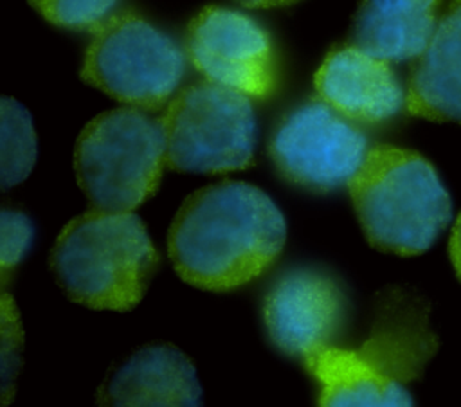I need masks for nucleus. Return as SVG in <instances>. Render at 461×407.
I'll return each mask as SVG.
<instances>
[{
  "label": "nucleus",
  "mask_w": 461,
  "mask_h": 407,
  "mask_svg": "<svg viewBox=\"0 0 461 407\" xmlns=\"http://www.w3.org/2000/svg\"><path fill=\"white\" fill-rule=\"evenodd\" d=\"M285 240V218L268 194L223 180L185 198L169 227L167 252L185 283L225 292L263 274Z\"/></svg>",
  "instance_id": "nucleus-1"
},
{
  "label": "nucleus",
  "mask_w": 461,
  "mask_h": 407,
  "mask_svg": "<svg viewBox=\"0 0 461 407\" xmlns=\"http://www.w3.org/2000/svg\"><path fill=\"white\" fill-rule=\"evenodd\" d=\"M49 263L74 303L128 312L142 299L158 267V252L137 214L92 207L63 227Z\"/></svg>",
  "instance_id": "nucleus-2"
},
{
  "label": "nucleus",
  "mask_w": 461,
  "mask_h": 407,
  "mask_svg": "<svg viewBox=\"0 0 461 407\" xmlns=\"http://www.w3.org/2000/svg\"><path fill=\"white\" fill-rule=\"evenodd\" d=\"M348 189L367 241L384 252H425L450 222V198L432 164L420 153L376 144Z\"/></svg>",
  "instance_id": "nucleus-3"
},
{
  "label": "nucleus",
  "mask_w": 461,
  "mask_h": 407,
  "mask_svg": "<svg viewBox=\"0 0 461 407\" xmlns=\"http://www.w3.org/2000/svg\"><path fill=\"white\" fill-rule=\"evenodd\" d=\"M166 166V139L158 119L122 106L99 113L74 148L76 178L94 209L133 211L151 198Z\"/></svg>",
  "instance_id": "nucleus-4"
},
{
  "label": "nucleus",
  "mask_w": 461,
  "mask_h": 407,
  "mask_svg": "<svg viewBox=\"0 0 461 407\" xmlns=\"http://www.w3.org/2000/svg\"><path fill=\"white\" fill-rule=\"evenodd\" d=\"M166 166L180 173H225L254 162L256 117L249 95L209 79L182 88L160 115Z\"/></svg>",
  "instance_id": "nucleus-5"
},
{
  "label": "nucleus",
  "mask_w": 461,
  "mask_h": 407,
  "mask_svg": "<svg viewBox=\"0 0 461 407\" xmlns=\"http://www.w3.org/2000/svg\"><path fill=\"white\" fill-rule=\"evenodd\" d=\"M185 70L180 47L135 13L112 14L85 52L83 81L140 110H158L178 88Z\"/></svg>",
  "instance_id": "nucleus-6"
},
{
  "label": "nucleus",
  "mask_w": 461,
  "mask_h": 407,
  "mask_svg": "<svg viewBox=\"0 0 461 407\" xmlns=\"http://www.w3.org/2000/svg\"><path fill=\"white\" fill-rule=\"evenodd\" d=\"M268 151L286 180L324 193L349 182L367 155V139L351 119L321 99L285 115Z\"/></svg>",
  "instance_id": "nucleus-7"
},
{
  "label": "nucleus",
  "mask_w": 461,
  "mask_h": 407,
  "mask_svg": "<svg viewBox=\"0 0 461 407\" xmlns=\"http://www.w3.org/2000/svg\"><path fill=\"white\" fill-rule=\"evenodd\" d=\"M185 50L209 81L249 97H267L276 85L272 41L249 14L207 5L189 23Z\"/></svg>",
  "instance_id": "nucleus-8"
},
{
  "label": "nucleus",
  "mask_w": 461,
  "mask_h": 407,
  "mask_svg": "<svg viewBox=\"0 0 461 407\" xmlns=\"http://www.w3.org/2000/svg\"><path fill=\"white\" fill-rule=\"evenodd\" d=\"M272 342L292 357L331 344L346 317V297L326 274L299 268L281 276L263 304Z\"/></svg>",
  "instance_id": "nucleus-9"
},
{
  "label": "nucleus",
  "mask_w": 461,
  "mask_h": 407,
  "mask_svg": "<svg viewBox=\"0 0 461 407\" xmlns=\"http://www.w3.org/2000/svg\"><path fill=\"white\" fill-rule=\"evenodd\" d=\"M436 348L427 303L393 286L378 294L369 335L353 353L376 375L405 385L421 375Z\"/></svg>",
  "instance_id": "nucleus-10"
},
{
  "label": "nucleus",
  "mask_w": 461,
  "mask_h": 407,
  "mask_svg": "<svg viewBox=\"0 0 461 407\" xmlns=\"http://www.w3.org/2000/svg\"><path fill=\"white\" fill-rule=\"evenodd\" d=\"M322 101L351 121L380 122L405 103L403 88L389 61L357 45L333 49L315 74Z\"/></svg>",
  "instance_id": "nucleus-11"
},
{
  "label": "nucleus",
  "mask_w": 461,
  "mask_h": 407,
  "mask_svg": "<svg viewBox=\"0 0 461 407\" xmlns=\"http://www.w3.org/2000/svg\"><path fill=\"white\" fill-rule=\"evenodd\" d=\"M194 366L175 346L155 342L133 351L106 376L101 405H200Z\"/></svg>",
  "instance_id": "nucleus-12"
},
{
  "label": "nucleus",
  "mask_w": 461,
  "mask_h": 407,
  "mask_svg": "<svg viewBox=\"0 0 461 407\" xmlns=\"http://www.w3.org/2000/svg\"><path fill=\"white\" fill-rule=\"evenodd\" d=\"M405 108L438 122L461 124V0H450L411 70Z\"/></svg>",
  "instance_id": "nucleus-13"
},
{
  "label": "nucleus",
  "mask_w": 461,
  "mask_h": 407,
  "mask_svg": "<svg viewBox=\"0 0 461 407\" xmlns=\"http://www.w3.org/2000/svg\"><path fill=\"white\" fill-rule=\"evenodd\" d=\"M439 0H362L351 23V41L385 61L418 58L436 29Z\"/></svg>",
  "instance_id": "nucleus-14"
},
{
  "label": "nucleus",
  "mask_w": 461,
  "mask_h": 407,
  "mask_svg": "<svg viewBox=\"0 0 461 407\" xmlns=\"http://www.w3.org/2000/svg\"><path fill=\"white\" fill-rule=\"evenodd\" d=\"M306 369L321 384L319 405L331 407H402L412 405L403 384L393 382L362 364L353 349L333 344L313 348L301 357Z\"/></svg>",
  "instance_id": "nucleus-15"
},
{
  "label": "nucleus",
  "mask_w": 461,
  "mask_h": 407,
  "mask_svg": "<svg viewBox=\"0 0 461 407\" xmlns=\"http://www.w3.org/2000/svg\"><path fill=\"white\" fill-rule=\"evenodd\" d=\"M36 160V135L29 112L14 99L0 101V182L7 189L22 182Z\"/></svg>",
  "instance_id": "nucleus-16"
},
{
  "label": "nucleus",
  "mask_w": 461,
  "mask_h": 407,
  "mask_svg": "<svg viewBox=\"0 0 461 407\" xmlns=\"http://www.w3.org/2000/svg\"><path fill=\"white\" fill-rule=\"evenodd\" d=\"M119 0H29L50 23L74 31H95Z\"/></svg>",
  "instance_id": "nucleus-17"
},
{
  "label": "nucleus",
  "mask_w": 461,
  "mask_h": 407,
  "mask_svg": "<svg viewBox=\"0 0 461 407\" xmlns=\"http://www.w3.org/2000/svg\"><path fill=\"white\" fill-rule=\"evenodd\" d=\"M22 326L9 294H2V403L13 396V382L22 364Z\"/></svg>",
  "instance_id": "nucleus-18"
},
{
  "label": "nucleus",
  "mask_w": 461,
  "mask_h": 407,
  "mask_svg": "<svg viewBox=\"0 0 461 407\" xmlns=\"http://www.w3.org/2000/svg\"><path fill=\"white\" fill-rule=\"evenodd\" d=\"M32 238L31 220L16 211L4 207L0 213V268L4 279L9 270L22 259Z\"/></svg>",
  "instance_id": "nucleus-19"
},
{
  "label": "nucleus",
  "mask_w": 461,
  "mask_h": 407,
  "mask_svg": "<svg viewBox=\"0 0 461 407\" xmlns=\"http://www.w3.org/2000/svg\"><path fill=\"white\" fill-rule=\"evenodd\" d=\"M448 252H450V259H452V265L456 268V274L461 279V213H459V216H457V220L452 227V232H450Z\"/></svg>",
  "instance_id": "nucleus-20"
},
{
  "label": "nucleus",
  "mask_w": 461,
  "mask_h": 407,
  "mask_svg": "<svg viewBox=\"0 0 461 407\" xmlns=\"http://www.w3.org/2000/svg\"><path fill=\"white\" fill-rule=\"evenodd\" d=\"M241 5L249 9H268V7H279V5H288L299 0H236Z\"/></svg>",
  "instance_id": "nucleus-21"
}]
</instances>
